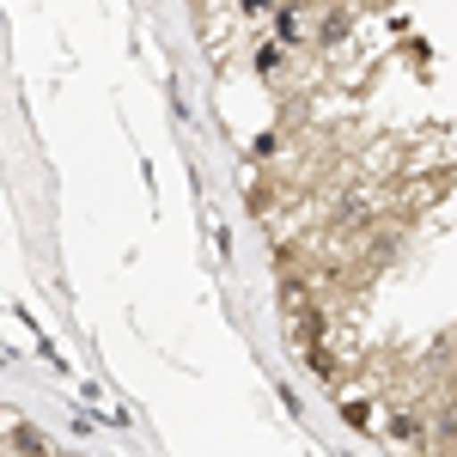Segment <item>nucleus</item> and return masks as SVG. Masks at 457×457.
I'll list each match as a JSON object with an SVG mask.
<instances>
[{
  "label": "nucleus",
  "mask_w": 457,
  "mask_h": 457,
  "mask_svg": "<svg viewBox=\"0 0 457 457\" xmlns=\"http://www.w3.org/2000/svg\"><path fill=\"white\" fill-rule=\"evenodd\" d=\"M19 452H31V457H37V452H43V433H31V427H19Z\"/></svg>",
  "instance_id": "1"
}]
</instances>
